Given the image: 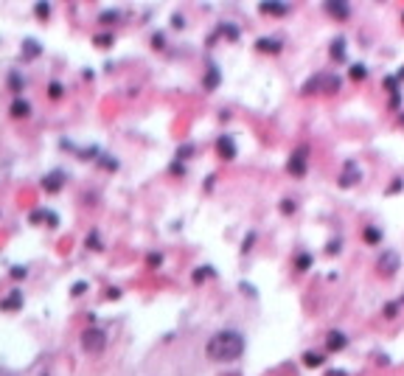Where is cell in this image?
<instances>
[{
    "label": "cell",
    "instance_id": "cell-1",
    "mask_svg": "<svg viewBox=\"0 0 404 376\" xmlns=\"http://www.w3.org/2000/svg\"><path fill=\"white\" fill-rule=\"evenodd\" d=\"M208 356H211L213 362H233L239 359L242 354H244V337L239 334V331H216L211 340H208Z\"/></svg>",
    "mask_w": 404,
    "mask_h": 376
},
{
    "label": "cell",
    "instance_id": "cell-2",
    "mask_svg": "<svg viewBox=\"0 0 404 376\" xmlns=\"http://www.w3.org/2000/svg\"><path fill=\"white\" fill-rule=\"evenodd\" d=\"M81 348L87 354H101L104 348H107V334L101 329H87L84 334H81Z\"/></svg>",
    "mask_w": 404,
    "mask_h": 376
},
{
    "label": "cell",
    "instance_id": "cell-3",
    "mask_svg": "<svg viewBox=\"0 0 404 376\" xmlns=\"http://www.w3.org/2000/svg\"><path fill=\"white\" fill-rule=\"evenodd\" d=\"M376 267H379V273H382V275H387V278H390V275L396 273V270H399V256H396L393 250H384V253L379 256Z\"/></svg>",
    "mask_w": 404,
    "mask_h": 376
},
{
    "label": "cell",
    "instance_id": "cell-4",
    "mask_svg": "<svg viewBox=\"0 0 404 376\" xmlns=\"http://www.w3.org/2000/svg\"><path fill=\"white\" fill-rule=\"evenodd\" d=\"M306 155H309V149H306V146H301V149L292 152V158H289V171H292V174L301 177L303 171H306Z\"/></svg>",
    "mask_w": 404,
    "mask_h": 376
},
{
    "label": "cell",
    "instance_id": "cell-5",
    "mask_svg": "<svg viewBox=\"0 0 404 376\" xmlns=\"http://www.w3.org/2000/svg\"><path fill=\"white\" fill-rule=\"evenodd\" d=\"M362 177V171H359V166L354 163V160H348L345 163V169H343V177H340V185L343 188H348V185H354V182Z\"/></svg>",
    "mask_w": 404,
    "mask_h": 376
},
{
    "label": "cell",
    "instance_id": "cell-6",
    "mask_svg": "<svg viewBox=\"0 0 404 376\" xmlns=\"http://www.w3.org/2000/svg\"><path fill=\"white\" fill-rule=\"evenodd\" d=\"M312 87H323L325 93H334V90H340V79L337 76H317L314 81L306 84V90H312Z\"/></svg>",
    "mask_w": 404,
    "mask_h": 376
},
{
    "label": "cell",
    "instance_id": "cell-7",
    "mask_svg": "<svg viewBox=\"0 0 404 376\" xmlns=\"http://www.w3.org/2000/svg\"><path fill=\"white\" fill-rule=\"evenodd\" d=\"M20 306H22V292L20 289H11L9 297L0 300V312H17Z\"/></svg>",
    "mask_w": 404,
    "mask_h": 376
},
{
    "label": "cell",
    "instance_id": "cell-8",
    "mask_svg": "<svg viewBox=\"0 0 404 376\" xmlns=\"http://www.w3.org/2000/svg\"><path fill=\"white\" fill-rule=\"evenodd\" d=\"M216 152H219L224 160H233V158H236V143H233V138H230V135H222L219 140H216Z\"/></svg>",
    "mask_w": 404,
    "mask_h": 376
},
{
    "label": "cell",
    "instance_id": "cell-9",
    "mask_svg": "<svg viewBox=\"0 0 404 376\" xmlns=\"http://www.w3.org/2000/svg\"><path fill=\"white\" fill-rule=\"evenodd\" d=\"M62 180H65V174H62V171H51V174L42 180L45 191H48V194H56V191L62 188Z\"/></svg>",
    "mask_w": 404,
    "mask_h": 376
},
{
    "label": "cell",
    "instance_id": "cell-10",
    "mask_svg": "<svg viewBox=\"0 0 404 376\" xmlns=\"http://www.w3.org/2000/svg\"><path fill=\"white\" fill-rule=\"evenodd\" d=\"M325 342H328V348H331V351H343V348L348 345V340H345V334H343V331H331Z\"/></svg>",
    "mask_w": 404,
    "mask_h": 376
},
{
    "label": "cell",
    "instance_id": "cell-11",
    "mask_svg": "<svg viewBox=\"0 0 404 376\" xmlns=\"http://www.w3.org/2000/svg\"><path fill=\"white\" fill-rule=\"evenodd\" d=\"M11 115H14V118H28V115H31V104L17 99V101L11 104Z\"/></svg>",
    "mask_w": 404,
    "mask_h": 376
},
{
    "label": "cell",
    "instance_id": "cell-12",
    "mask_svg": "<svg viewBox=\"0 0 404 376\" xmlns=\"http://www.w3.org/2000/svg\"><path fill=\"white\" fill-rule=\"evenodd\" d=\"M325 12L343 20V17H348V6H345V3H334V0H328V3H325Z\"/></svg>",
    "mask_w": 404,
    "mask_h": 376
},
{
    "label": "cell",
    "instance_id": "cell-13",
    "mask_svg": "<svg viewBox=\"0 0 404 376\" xmlns=\"http://www.w3.org/2000/svg\"><path fill=\"white\" fill-rule=\"evenodd\" d=\"M258 48H261V51H272V54H278L281 42H278V40H267V37H261V40H258Z\"/></svg>",
    "mask_w": 404,
    "mask_h": 376
},
{
    "label": "cell",
    "instance_id": "cell-14",
    "mask_svg": "<svg viewBox=\"0 0 404 376\" xmlns=\"http://www.w3.org/2000/svg\"><path fill=\"white\" fill-rule=\"evenodd\" d=\"M303 362L309 365V368H320V365H323V354L306 351V354H303Z\"/></svg>",
    "mask_w": 404,
    "mask_h": 376
},
{
    "label": "cell",
    "instance_id": "cell-15",
    "mask_svg": "<svg viewBox=\"0 0 404 376\" xmlns=\"http://www.w3.org/2000/svg\"><path fill=\"white\" fill-rule=\"evenodd\" d=\"M261 12L264 14H283L286 6H281V3H261Z\"/></svg>",
    "mask_w": 404,
    "mask_h": 376
},
{
    "label": "cell",
    "instance_id": "cell-16",
    "mask_svg": "<svg viewBox=\"0 0 404 376\" xmlns=\"http://www.w3.org/2000/svg\"><path fill=\"white\" fill-rule=\"evenodd\" d=\"M37 54H40V45H37L34 40H28V42H25V51H22V57H25V59H34Z\"/></svg>",
    "mask_w": 404,
    "mask_h": 376
},
{
    "label": "cell",
    "instance_id": "cell-17",
    "mask_svg": "<svg viewBox=\"0 0 404 376\" xmlns=\"http://www.w3.org/2000/svg\"><path fill=\"white\" fill-rule=\"evenodd\" d=\"M365 241L376 244V241H382V233H379L376 228H365Z\"/></svg>",
    "mask_w": 404,
    "mask_h": 376
},
{
    "label": "cell",
    "instance_id": "cell-18",
    "mask_svg": "<svg viewBox=\"0 0 404 376\" xmlns=\"http://www.w3.org/2000/svg\"><path fill=\"white\" fill-rule=\"evenodd\" d=\"M351 76H354V79H365V76H368L365 65H354V68H351Z\"/></svg>",
    "mask_w": 404,
    "mask_h": 376
},
{
    "label": "cell",
    "instance_id": "cell-19",
    "mask_svg": "<svg viewBox=\"0 0 404 376\" xmlns=\"http://www.w3.org/2000/svg\"><path fill=\"white\" fill-rule=\"evenodd\" d=\"M48 93H51V99H59V96H62V84H59V81H54V84L48 87Z\"/></svg>",
    "mask_w": 404,
    "mask_h": 376
},
{
    "label": "cell",
    "instance_id": "cell-20",
    "mask_svg": "<svg viewBox=\"0 0 404 376\" xmlns=\"http://www.w3.org/2000/svg\"><path fill=\"white\" fill-rule=\"evenodd\" d=\"M110 20L115 23V20H118V12H104V14H101V23H107V25H110Z\"/></svg>",
    "mask_w": 404,
    "mask_h": 376
},
{
    "label": "cell",
    "instance_id": "cell-21",
    "mask_svg": "<svg viewBox=\"0 0 404 376\" xmlns=\"http://www.w3.org/2000/svg\"><path fill=\"white\" fill-rule=\"evenodd\" d=\"M37 14H40V17H48V14H51V6H48V3H37Z\"/></svg>",
    "mask_w": 404,
    "mask_h": 376
},
{
    "label": "cell",
    "instance_id": "cell-22",
    "mask_svg": "<svg viewBox=\"0 0 404 376\" xmlns=\"http://www.w3.org/2000/svg\"><path fill=\"white\" fill-rule=\"evenodd\" d=\"M331 57L343 59V40H337V42H334V48H331Z\"/></svg>",
    "mask_w": 404,
    "mask_h": 376
},
{
    "label": "cell",
    "instance_id": "cell-23",
    "mask_svg": "<svg viewBox=\"0 0 404 376\" xmlns=\"http://www.w3.org/2000/svg\"><path fill=\"white\" fill-rule=\"evenodd\" d=\"M216 79H219V73H216V68H211V73H208V81H205V87H213V84H216Z\"/></svg>",
    "mask_w": 404,
    "mask_h": 376
},
{
    "label": "cell",
    "instance_id": "cell-24",
    "mask_svg": "<svg viewBox=\"0 0 404 376\" xmlns=\"http://www.w3.org/2000/svg\"><path fill=\"white\" fill-rule=\"evenodd\" d=\"M96 42H99L101 48H107V45L112 42V37H110V34H101V37H96Z\"/></svg>",
    "mask_w": 404,
    "mask_h": 376
},
{
    "label": "cell",
    "instance_id": "cell-25",
    "mask_svg": "<svg viewBox=\"0 0 404 376\" xmlns=\"http://www.w3.org/2000/svg\"><path fill=\"white\" fill-rule=\"evenodd\" d=\"M11 278H25V267H11Z\"/></svg>",
    "mask_w": 404,
    "mask_h": 376
},
{
    "label": "cell",
    "instance_id": "cell-26",
    "mask_svg": "<svg viewBox=\"0 0 404 376\" xmlns=\"http://www.w3.org/2000/svg\"><path fill=\"white\" fill-rule=\"evenodd\" d=\"M281 211H283V214H289V211H295V202H292V199H283V205H281Z\"/></svg>",
    "mask_w": 404,
    "mask_h": 376
},
{
    "label": "cell",
    "instance_id": "cell-27",
    "mask_svg": "<svg viewBox=\"0 0 404 376\" xmlns=\"http://www.w3.org/2000/svg\"><path fill=\"white\" fill-rule=\"evenodd\" d=\"M309 267V256H298V270H306Z\"/></svg>",
    "mask_w": 404,
    "mask_h": 376
},
{
    "label": "cell",
    "instance_id": "cell-28",
    "mask_svg": "<svg viewBox=\"0 0 404 376\" xmlns=\"http://www.w3.org/2000/svg\"><path fill=\"white\" fill-rule=\"evenodd\" d=\"M84 289H87V284H76V286H73V295H81Z\"/></svg>",
    "mask_w": 404,
    "mask_h": 376
},
{
    "label": "cell",
    "instance_id": "cell-29",
    "mask_svg": "<svg viewBox=\"0 0 404 376\" xmlns=\"http://www.w3.org/2000/svg\"><path fill=\"white\" fill-rule=\"evenodd\" d=\"M0 376H14V374H0Z\"/></svg>",
    "mask_w": 404,
    "mask_h": 376
}]
</instances>
